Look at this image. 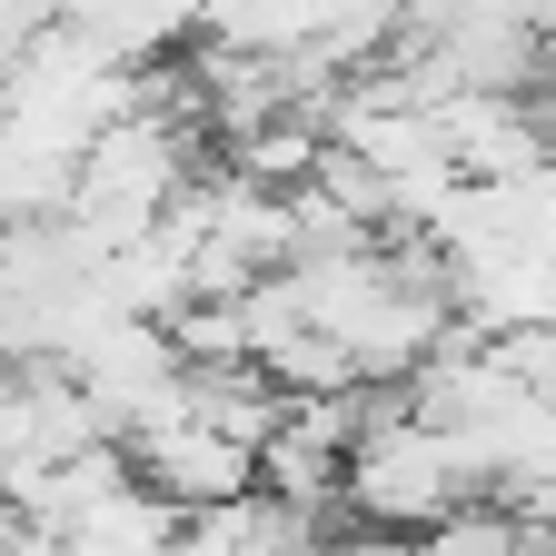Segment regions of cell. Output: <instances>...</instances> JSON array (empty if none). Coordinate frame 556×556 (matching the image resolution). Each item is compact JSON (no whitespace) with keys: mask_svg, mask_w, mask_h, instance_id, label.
Here are the masks:
<instances>
[{"mask_svg":"<svg viewBox=\"0 0 556 556\" xmlns=\"http://www.w3.org/2000/svg\"><path fill=\"white\" fill-rule=\"evenodd\" d=\"M0 119H11V60H0Z\"/></svg>","mask_w":556,"mask_h":556,"instance_id":"cell-6","label":"cell"},{"mask_svg":"<svg viewBox=\"0 0 556 556\" xmlns=\"http://www.w3.org/2000/svg\"><path fill=\"white\" fill-rule=\"evenodd\" d=\"M527 40H536V80H556V0L527 11Z\"/></svg>","mask_w":556,"mask_h":556,"instance_id":"cell-5","label":"cell"},{"mask_svg":"<svg viewBox=\"0 0 556 556\" xmlns=\"http://www.w3.org/2000/svg\"><path fill=\"white\" fill-rule=\"evenodd\" d=\"M90 447H110V417L90 407V388L50 358L11 368V388H0V486L21 497V486H40L50 467L90 457Z\"/></svg>","mask_w":556,"mask_h":556,"instance_id":"cell-3","label":"cell"},{"mask_svg":"<svg viewBox=\"0 0 556 556\" xmlns=\"http://www.w3.org/2000/svg\"><path fill=\"white\" fill-rule=\"evenodd\" d=\"M199 179V129L160 100H139L119 110L90 150H80V189H70V219H80L100 249H129V239H150L169 208L189 199Z\"/></svg>","mask_w":556,"mask_h":556,"instance_id":"cell-2","label":"cell"},{"mask_svg":"<svg viewBox=\"0 0 556 556\" xmlns=\"http://www.w3.org/2000/svg\"><path fill=\"white\" fill-rule=\"evenodd\" d=\"M11 368H21V358H11V348H0V388H11Z\"/></svg>","mask_w":556,"mask_h":556,"instance_id":"cell-7","label":"cell"},{"mask_svg":"<svg viewBox=\"0 0 556 556\" xmlns=\"http://www.w3.org/2000/svg\"><path fill=\"white\" fill-rule=\"evenodd\" d=\"M486 497V477L467 457L457 428H438L407 388L368 397L358 438H348V477H338V517H358V536H428L447 527L457 507Z\"/></svg>","mask_w":556,"mask_h":556,"instance_id":"cell-1","label":"cell"},{"mask_svg":"<svg viewBox=\"0 0 556 556\" xmlns=\"http://www.w3.org/2000/svg\"><path fill=\"white\" fill-rule=\"evenodd\" d=\"M50 21H60V0H0V60H11V50H30Z\"/></svg>","mask_w":556,"mask_h":556,"instance_id":"cell-4","label":"cell"}]
</instances>
